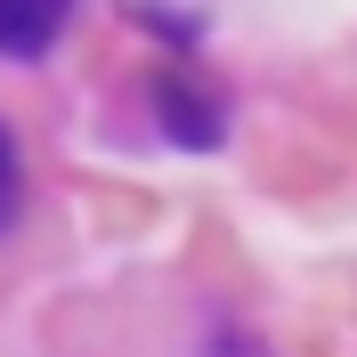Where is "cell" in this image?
Returning <instances> with one entry per match:
<instances>
[{
  "label": "cell",
  "mask_w": 357,
  "mask_h": 357,
  "mask_svg": "<svg viewBox=\"0 0 357 357\" xmlns=\"http://www.w3.org/2000/svg\"><path fill=\"white\" fill-rule=\"evenodd\" d=\"M66 24H73V0H0V57L33 66V57L57 49Z\"/></svg>",
  "instance_id": "1"
},
{
  "label": "cell",
  "mask_w": 357,
  "mask_h": 357,
  "mask_svg": "<svg viewBox=\"0 0 357 357\" xmlns=\"http://www.w3.org/2000/svg\"><path fill=\"white\" fill-rule=\"evenodd\" d=\"M155 114H162V130L178 138V146H220V130H227V114H220V98L211 89H195V82H155Z\"/></svg>",
  "instance_id": "2"
},
{
  "label": "cell",
  "mask_w": 357,
  "mask_h": 357,
  "mask_svg": "<svg viewBox=\"0 0 357 357\" xmlns=\"http://www.w3.org/2000/svg\"><path fill=\"white\" fill-rule=\"evenodd\" d=\"M17 203H24V171H17V138H8V122H0V227L17 220Z\"/></svg>",
  "instance_id": "3"
}]
</instances>
